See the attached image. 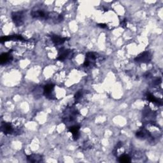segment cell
<instances>
[{
	"label": "cell",
	"mask_w": 163,
	"mask_h": 163,
	"mask_svg": "<svg viewBox=\"0 0 163 163\" xmlns=\"http://www.w3.org/2000/svg\"><path fill=\"white\" fill-rule=\"evenodd\" d=\"M25 11L13 12L12 13V19L16 26H21L24 23Z\"/></svg>",
	"instance_id": "6da1fadb"
},
{
	"label": "cell",
	"mask_w": 163,
	"mask_h": 163,
	"mask_svg": "<svg viewBox=\"0 0 163 163\" xmlns=\"http://www.w3.org/2000/svg\"><path fill=\"white\" fill-rule=\"evenodd\" d=\"M98 54L94 53H88L85 56V60L84 63V66L89 67V66H94L96 65V60H97Z\"/></svg>",
	"instance_id": "7a4b0ae2"
},
{
	"label": "cell",
	"mask_w": 163,
	"mask_h": 163,
	"mask_svg": "<svg viewBox=\"0 0 163 163\" xmlns=\"http://www.w3.org/2000/svg\"><path fill=\"white\" fill-rule=\"evenodd\" d=\"M73 56V51L70 49H65L64 48L61 49L59 52V55L57 58V60L63 61L67 59L72 58Z\"/></svg>",
	"instance_id": "3957f363"
},
{
	"label": "cell",
	"mask_w": 163,
	"mask_h": 163,
	"mask_svg": "<svg viewBox=\"0 0 163 163\" xmlns=\"http://www.w3.org/2000/svg\"><path fill=\"white\" fill-rule=\"evenodd\" d=\"M135 61L137 63H148L151 61V56L148 51L144 52L138 55L135 59Z\"/></svg>",
	"instance_id": "277c9868"
},
{
	"label": "cell",
	"mask_w": 163,
	"mask_h": 163,
	"mask_svg": "<svg viewBox=\"0 0 163 163\" xmlns=\"http://www.w3.org/2000/svg\"><path fill=\"white\" fill-rule=\"evenodd\" d=\"M1 131L5 135H12L16 132L11 124L4 122L2 123Z\"/></svg>",
	"instance_id": "5b68a950"
},
{
	"label": "cell",
	"mask_w": 163,
	"mask_h": 163,
	"mask_svg": "<svg viewBox=\"0 0 163 163\" xmlns=\"http://www.w3.org/2000/svg\"><path fill=\"white\" fill-rule=\"evenodd\" d=\"M54 89V85L53 84H47L43 87V94L47 98L54 99L53 96V91Z\"/></svg>",
	"instance_id": "8992f818"
},
{
	"label": "cell",
	"mask_w": 163,
	"mask_h": 163,
	"mask_svg": "<svg viewBox=\"0 0 163 163\" xmlns=\"http://www.w3.org/2000/svg\"><path fill=\"white\" fill-rule=\"evenodd\" d=\"M136 136L138 138H140V139H148V138H152L150 133L144 128H140L136 132Z\"/></svg>",
	"instance_id": "52a82bcc"
},
{
	"label": "cell",
	"mask_w": 163,
	"mask_h": 163,
	"mask_svg": "<svg viewBox=\"0 0 163 163\" xmlns=\"http://www.w3.org/2000/svg\"><path fill=\"white\" fill-rule=\"evenodd\" d=\"M47 14L48 13L44 12L43 10H33L31 13V16L33 18L44 19L46 20L47 17Z\"/></svg>",
	"instance_id": "ba28073f"
},
{
	"label": "cell",
	"mask_w": 163,
	"mask_h": 163,
	"mask_svg": "<svg viewBox=\"0 0 163 163\" xmlns=\"http://www.w3.org/2000/svg\"><path fill=\"white\" fill-rule=\"evenodd\" d=\"M51 39L53 40V42L54 43L55 45H61L63 44L66 40H69V38H63L56 34H52L50 36Z\"/></svg>",
	"instance_id": "9c48e42d"
},
{
	"label": "cell",
	"mask_w": 163,
	"mask_h": 163,
	"mask_svg": "<svg viewBox=\"0 0 163 163\" xmlns=\"http://www.w3.org/2000/svg\"><path fill=\"white\" fill-rule=\"evenodd\" d=\"M80 125H73L68 128V131L72 133L73 138L74 140H77L79 137V130H80Z\"/></svg>",
	"instance_id": "30bf717a"
},
{
	"label": "cell",
	"mask_w": 163,
	"mask_h": 163,
	"mask_svg": "<svg viewBox=\"0 0 163 163\" xmlns=\"http://www.w3.org/2000/svg\"><path fill=\"white\" fill-rule=\"evenodd\" d=\"M27 160L30 162H40L43 161V157L40 154H31L27 155Z\"/></svg>",
	"instance_id": "8fae6325"
},
{
	"label": "cell",
	"mask_w": 163,
	"mask_h": 163,
	"mask_svg": "<svg viewBox=\"0 0 163 163\" xmlns=\"http://www.w3.org/2000/svg\"><path fill=\"white\" fill-rule=\"evenodd\" d=\"M12 56L10 53H3L0 56V63L1 64H6L12 60Z\"/></svg>",
	"instance_id": "7c38bea8"
},
{
	"label": "cell",
	"mask_w": 163,
	"mask_h": 163,
	"mask_svg": "<svg viewBox=\"0 0 163 163\" xmlns=\"http://www.w3.org/2000/svg\"><path fill=\"white\" fill-rule=\"evenodd\" d=\"M147 100H149V101L152 102V103H156V104L158 105H162V101L155 98V96H154L152 94H151L150 93L148 92L147 94Z\"/></svg>",
	"instance_id": "4fadbf2b"
},
{
	"label": "cell",
	"mask_w": 163,
	"mask_h": 163,
	"mask_svg": "<svg viewBox=\"0 0 163 163\" xmlns=\"http://www.w3.org/2000/svg\"><path fill=\"white\" fill-rule=\"evenodd\" d=\"M118 161L120 162H130L131 161V158L128 155L126 154H124V155H122L118 158Z\"/></svg>",
	"instance_id": "5bb4252c"
},
{
	"label": "cell",
	"mask_w": 163,
	"mask_h": 163,
	"mask_svg": "<svg viewBox=\"0 0 163 163\" xmlns=\"http://www.w3.org/2000/svg\"><path fill=\"white\" fill-rule=\"evenodd\" d=\"M83 91H78L76 94L75 95V99L76 101H78L79 100H80L82 98L83 96Z\"/></svg>",
	"instance_id": "9a60e30c"
},
{
	"label": "cell",
	"mask_w": 163,
	"mask_h": 163,
	"mask_svg": "<svg viewBox=\"0 0 163 163\" xmlns=\"http://www.w3.org/2000/svg\"><path fill=\"white\" fill-rule=\"evenodd\" d=\"M161 82V79L159 78H156L155 80H154L153 84H154V85H159Z\"/></svg>",
	"instance_id": "2e32d148"
},
{
	"label": "cell",
	"mask_w": 163,
	"mask_h": 163,
	"mask_svg": "<svg viewBox=\"0 0 163 163\" xmlns=\"http://www.w3.org/2000/svg\"><path fill=\"white\" fill-rule=\"evenodd\" d=\"M126 25H127V20H125V19H124V20H122L121 22V27H125V26H126Z\"/></svg>",
	"instance_id": "e0dca14e"
},
{
	"label": "cell",
	"mask_w": 163,
	"mask_h": 163,
	"mask_svg": "<svg viewBox=\"0 0 163 163\" xmlns=\"http://www.w3.org/2000/svg\"><path fill=\"white\" fill-rule=\"evenodd\" d=\"M98 26L100 27H101V28H103V29L106 28V27H107V24H102V23H101V24H98Z\"/></svg>",
	"instance_id": "ac0fdd59"
},
{
	"label": "cell",
	"mask_w": 163,
	"mask_h": 163,
	"mask_svg": "<svg viewBox=\"0 0 163 163\" xmlns=\"http://www.w3.org/2000/svg\"><path fill=\"white\" fill-rule=\"evenodd\" d=\"M122 146V142H118V143H117V148H116V149H120V148H121Z\"/></svg>",
	"instance_id": "d6986e66"
}]
</instances>
